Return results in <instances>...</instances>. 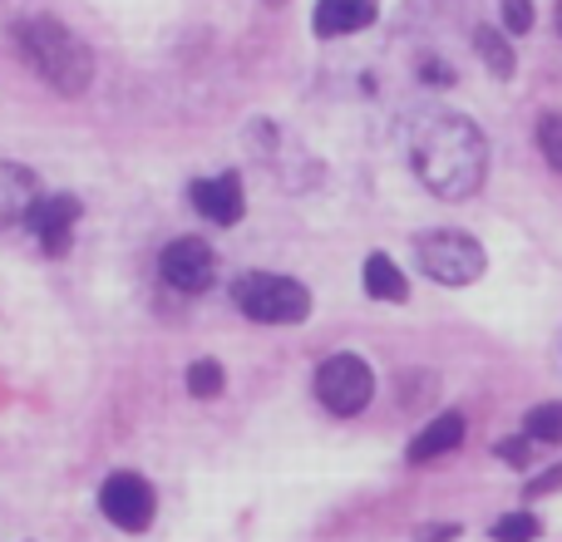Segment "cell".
I'll list each match as a JSON object with an SVG mask.
<instances>
[{"label":"cell","mask_w":562,"mask_h":542,"mask_svg":"<svg viewBox=\"0 0 562 542\" xmlns=\"http://www.w3.org/2000/svg\"><path fill=\"white\" fill-rule=\"evenodd\" d=\"M233 301L257 326H296L311 316V291L281 271H243L233 281Z\"/></svg>","instance_id":"obj_3"},{"label":"cell","mask_w":562,"mask_h":542,"mask_svg":"<svg viewBox=\"0 0 562 542\" xmlns=\"http://www.w3.org/2000/svg\"><path fill=\"white\" fill-rule=\"evenodd\" d=\"M223 365L217 360H193L188 365V395H198V399H213V395H223Z\"/></svg>","instance_id":"obj_16"},{"label":"cell","mask_w":562,"mask_h":542,"mask_svg":"<svg viewBox=\"0 0 562 542\" xmlns=\"http://www.w3.org/2000/svg\"><path fill=\"white\" fill-rule=\"evenodd\" d=\"M10 39L20 45L25 65L55 89L59 99H79L94 84V49L75 35L69 25H59L55 15H25L10 25Z\"/></svg>","instance_id":"obj_2"},{"label":"cell","mask_w":562,"mask_h":542,"mask_svg":"<svg viewBox=\"0 0 562 542\" xmlns=\"http://www.w3.org/2000/svg\"><path fill=\"white\" fill-rule=\"evenodd\" d=\"M562 484V468H548V474L543 478H538V484L533 488H528V494H553V488Z\"/></svg>","instance_id":"obj_21"},{"label":"cell","mask_w":562,"mask_h":542,"mask_svg":"<svg viewBox=\"0 0 562 542\" xmlns=\"http://www.w3.org/2000/svg\"><path fill=\"white\" fill-rule=\"evenodd\" d=\"M524 434L533 439V444H562V399H553V405L528 409Z\"/></svg>","instance_id":"obj_15"},{"label":"cell","mask_w":562,"mask_h":542,"mask_svg":"<svg viewBox=\"0 0 562 542\" xmlns=\"http://www.w3.org/2000/svg\"><path fill=\"white\" fill-rule=\"evenodd\" d=\"M40 178L25 163H0V233L5 227H25L30 207L40 203Z\"/></svg>","instance_id":"obj_11"},{"label":"cell","mask_w":562,"mask_h":542,"mask_svg":"<svg viewBox=\"0 0 562 542\" xmlns=\"http://www.w3.org/2000/svg\"><path fill=\"white\" fill-rule=\"evenodd\" d=\"M375 15H380V0H316L311 30H316V39H340V35L370 30Z\"/></svg>","instance_id":"obj_10"},{"label":"cell","mask_w":562,"mask_h":542,"mask_svg":"<svg viewBox=\"0 0 562 542\" xmlns=\"http://www.w3.org/2000/svg\"><path fill=\"white\" fill-rule=\"evenodd\" d=\"M538 148H543L548 168L562 173V114H543V118H538Z\"/></svg>","instance_id":"obj_18"},{"label":"cell","mask_w":562,"mask_h":542,"mask_svg":"<svg viewBox=\"0 0 562 542\" xmlns=\"http://www.w3.org/2000/svg\"><path fill=\"white\" fill-rule=\"evenodd\" d=\"M316 399L330 409V415L350 419L375 399V375H370V365L360 355H350V350L326 355L316 370Z\"/></svg>","instance_id":"obj_5"},{"label":"cell","mask_w":562,"mask_h":542,"mask_svg":"<svg viewBox=\"0 0 562 542\" xmlns=\"http://www.w3.org/2000/svg\"><path fill=\"white\" fill-rule=\"evenodd\" d=\"M454 533H459V528H435V533H419L415 542H449Z\"/></svg>","instance_id":"obj_22"},{"label":"cell","mask_w":562,"mask_h":542,"mask_svg":"<svg viewBox=\"0 0 562 542\" xmlns=\"http://www.w3.org/2000/svg\"><path fill=\"white\" fill-rule=\"evenodd\" d=\"M558 35H562V0H558Z\"/></svg>","instance_id":"obj_23"},{"label":"cell","mask_w":562,"mask_h":542,"mask_svg":"<svg viewBox=\"0 0 562 542\" xmlns=\"http://www.w3.org/2000/svg\"><path fill=\"white\" fill-rule=\"evenodd\" d=\"M99 513L114 528H124V533H148V523H154V513H158V498H154V488H148V478L109 474L104 488H99Z\"/></svg>","instance_id":"obj_6"},{"label":"cell","mask_w":562,"mask_h":542,"mask_svg":"<svg viewBox=\"0 0 562 542\" xmlns=\"http://www.w3.org/2000/svg\"><path fill=\"white\" fill-rule=\"evenodd\" d=\"M474 49L484 55V65H488V75L494 79H514V45L504 39V30L498 25H479L474 30Z\"/></svg>","instance_id":"obj_14"},{"label":"cell","mask_w":562,"mask_h":542,"mask_svg":"<svg viewBox=\"0 0 562 542\" xmlns=\"http://www.w3.org/2000/svg\"><path fill=\"white\" fill-rule=\"evenodd\" d=\"M464 415H439L435 425H425L419 429V439L409 444V464H429V459H439V454H449V449H459V439H464Z\"/></svg>","instance_id":"obj_12"},{"label":"cell","mask_w":562,"mask_h":542,"mask_svg":"<svg viewBox=\"0 0 562 542\" xmlns=\"http://www.w3.org/2000/svg\"><path fill=\"white\" fill-rule=\"evenodd\" d=\"M79 213H85V203H79V197H69V193H45L35 207H30L25 233L35 237L45 257H65L69 242H75Z\"/></svg>","instance_id":"obj_8"},{"label":"cell","mask_w":562,"mask_h":542,"mask_svg":"<svg viewBox=\"0 0 562 542\" xmlns=\"http://www.w3.org/2000/svg\"><path fill=\"white\" fill-rule=\"evenodd\" d=\"M498 459H508V464L524 468L528 464V444H524V439H504V444H498Z\"/></svg>","instance_id":"obj_20"},{"label":"cell","mask_w":562,"mask_h":542,"mask_svg":"<svg viewBox=\"0 0 562 542\" xmlns=\"http://www.w3.org/2000/svg\"><path fill=\"white\" fill-rule=\"evenodd\" d=\"M267 5H272V10H281V5H286V0H267Z\"/></svg>","instance_id":"obj_24"},{"label":"cell","mask_w":562,"mask_h":542,"mask_svg":"<svg viewBox=\"0 0 562 542\" xmlns=\"http://www.w3.org/2000/svg\"><path fill=\"white\" fill-rule=\"evenodd\" d=\"M538 533H543V523H538L533 513H508V518H498V523L488 528V538L494 542H533Z\"/></svg>","instance_id":"obj_17"},{"label":"cell","mask_w":562,"mask_h":542,"mask_svg":"<svg viewBox=\"0 0 562 542\" xmlns=\"http://www.w3.org/2000/svg\"><path fill=\"white\" fill-rule=\"evenodd\" d=\"M498 15H504L508 35H528V30H533V0H504Z\"/></svg>","instance_id":"obj_19"},{"label":"cell","mask_w":562,"mask_h":542,"mask_svg":"<svg viewBox=\"0 0 562 542\" xmlns=\"http://www.w3.org/2000/svg\"><path fill=\"white\" fill-rule=\"evenodd\" d=\"M158 271H164V281L173 291H183V296H203V291L217 281V252L203 242V237H178V242L164 247Z\"/></svg>","instance_id":"obj_7"},{"label":"cell","mask_w":562,"mask_h":542,"mask_svg":"<svg viewBox=\"0 0 562 542\" xmlns=\"http://www.w3.org/2000/svg\"><path fill=\"white\" fill-rule=\"evenodd\" d=\"M409 158H415L419 183L435 197H445V203L474 197L488 173L484 128L469 114H454V109H435V114L419 118L415 138H409Z\"/></svg>","instance_id":"obj_1"},{"label":"cell","mask_w":562,"mask_h":542,"mask_svg":"<svg viewBox=\"0 0 562 542\" xmlns=\"http://www.w3.org/2000/svg\"><path fill=\"white\" fill-rule=\"evenodd\" d=\"M360 281H366V296L370 301H409V281L405 271H400L395 262H390L385 252H370L366 257V271H360Z\"/></svg>","instance_id":"obj_13"},{"label":"cell","mask_w":562,"mask_h":542,"mask_svg":"<svg viewBox=\"0 0 562 542\" xmlns=\"http://www.w3.org/2000/svg\"><path fill=\"white\" fill-rule=\"evenodd\" d=\"M415 257H419V271H425L429 281H439V286H469V281H479L488 267L484 247L469 233H459V227L425 233L415 242Z\"/></svg>","instance_id":"obj_4"},{"label":"cell","mask_w":562,"mask_h":542,"mask_svg":"<svg viewBox=\"0 0 562 542\" xmlns=\"http://www.w3.org/2000/svg\"><path fill=\"white\" fill-rule=\"evenodd\" d=\"M188 203H193V213L207 217L213 227H237V223H243V213H247L243 178H237V173L198 178V183H188Z\"/></svg>","instance_id":"obj_9"}]
</instances>
